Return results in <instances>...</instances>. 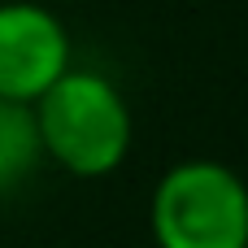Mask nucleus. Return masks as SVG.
Masks as SVG:
<instances>
[{
    "instance_id": "nucleus-5",
    "label": "nucleus",
    "mask_w": 248,
    "mask_h": 248,
    "mask_svg": "<svg viewBox=\"0 0 248 248\" xmlns=\"http://www.w3.org/2000/svg\"><path fill=\"white\" fill-rule=\"evenodd\" d=\"M48 4H74V0H48Z\"/></svg>"
},
{
    "instance_id": "nucleus-4",
    "label": "nucleus",
    "mask_w": 248,
    "mask_h": 248,
    "mask_svg": "<svg viewBox=\"0 0 248 248\" xmlns=\"http://www.w3.org/2000/svg\"><path fill=\"white\" fill-rule=\"evenodd\" d=\"M44 166V144L35 126V109L0 96V201L17 196Z\"/></svg>"
},
{
    "instance_id": "nucleus-3",
    "label": "nucleus",
    "mask_w": 248,
    "mask_h": 248,
    "mask_svg": "<svg viewBox=\"0 0 248 248\" xmlns=\"http://www.w3.org/2000/svg\"><path fill=\"white\" fill-rule=\"evenodd\" d=\"M74 65V44L48 0H0V96L35 105Z\"/></svg>"
},
{
    "instance_id": "nucleus-1",
    "label": "nucleus",
    "mask_w": 248,
    "mask_h": 248,
    "mask_svg": "<svg viewBox=\"0 0 248 248\" xmlns=\"http://www.w3.org/2000/svg\"><path fill=\"white\" fill-rule=\"evenodd\" d=\"M44 161L70 179H109L135 144V113L122 87L87 65H70L35 105Z\"/></svg>"
},
{
    "instance_id": "nucleus-2",
    "label": "nucleus",
    "mask_w": 248,
    "mask_h": 248,
    "mask_svg": "<svg viewBox=\"0 0 248 248\" xmlns=\"http://www.w3.org/2000/svg\"><path fill=\"white\" fill-rule=\"evenodd\" d=\"M157 248H248V183L214 157L174 161L148 201Z\"/></svg>"
}]
</instances>
